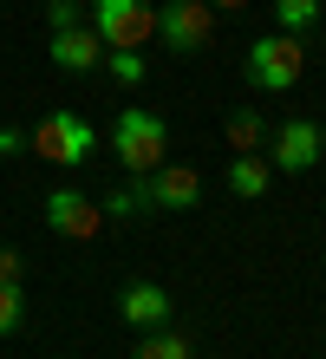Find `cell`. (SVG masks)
<instances>
[{"label":"cell","instance_id":"3","mask_svg":"<svg viewBox=\"0 0 326 359\" xmlns=\"http://www.w3.org/2000/svg\"><path fill=\"white\" fill-rule=\"evenodd\" d=\"M85 27L104 39V53H144V39L157 33V7L150 0H92Z\"/></svg>","mask_w":326,"mask_h":359},{"label":"cell","instance_id":"2","mask_svg":"<svg viewBox=\"0 0 326 359\" xmlns=\"http://www.w3.org/2000/svg\"><path fill=\"white\" fill-rule=\"evenodd\" d=\"M27 144L46 163H59V170H79V163H92V144H98V131H92V118H79L72 104H59V111H46L27 131Z\"/></svg>","mask_w":326,"mask_h":359},{"label":"cell","instance_id":"11","mask_svg":"<svg viewBox=\"0 0 326 359\" xmlns=\"http://www.w3.org/2000/svg\"><path fill=\"white\" fill-rule=\"evenodd\" d=\"M268 183H274V163L268 157H229V196H242V203H261L268 196Z\"/></svg>","mask_w":326,"mask_h":359},{"label":"cell","instance_id":"18","mask_svg":"<svg viewBox=\"0 0 326 359\" xmlns=\"http://www.w3.org/2000/svg\"><path fill=\"white\" fill-rule=\"evenodd\" d=\"M46 27H53V33L85 27V7H79V0H46Z\"/></svg>","mask_w":326,"mask_h":359},{"label":"cell","instance_id":"9","mask_svg":"<svg viewBox=\"0 0 326 359\" xmlns=\"http://www.w3.org/2000/svg\"><path fill=\"white\" fill-rule=\"evenodd\" d=\"M118 320L137 327V333L170 327V294H163L157 281H124V294H118Z\"/></svg>","mask_w":326,"mask_h":359},{"label":"cell","instance_id":"16","mask_svg":"<svg viewBox=\"0 0 326 359\" xmlns=\"http://www.w3.org/2000/svg\"><path fill=\"white\" fill-rule=\"evenodd\" d=\"M20 320H27V287H20V281H0V340L20 333Z\"/></svg>","mask_w":326,"mask_h":359},{"label":"cell","instance_id":"12","mask_svg":"<svg viewBox=\"0 0 326 359\" xmlns=\"http://www.w3.org/2000/svg\"><path fill=\"white\" fill-rule=\"evenodd\" d=\"M98 209H104V222H130V216H150L157 203H150V183L144 177H124V189H111Z\"/></svg>","mask_w":326,"mask_h":359},{"label":"cell","instance_id":"14","mask_svg":"<svg viewBox=\"0 0 326 359\" xmlns=\"http://www.w3.org/2000/svg\"><path fill=\"white\" fill-rule=\"evenodd\" d=\"M130 359H196V346H189V333L157 327V333H144V340H137V353H130Z\"/></svg>","mask_w":326,"mask_h":359},{"label":"cell","instance_id":"20","mask_svg":"<svg viewBox=\"0 0 326 359\" xmlns=\"http://www.w3.org/2000/svg\"><path fill=\"white\" fill-rule=\"evenodd\" d=\"M20 144H27V131H13V124H0V157H13Z\"/></svg>","mask_w":326,"mask_h":359},{"label":"cell","instance_id":"21","mask_svg":"<svg viewBox=\"0 0 326 359\" xmlns=\"http://www.w3.org/2000/svg\"><path fill=\"white\" fill-rule=\"evenodd\" d=\"M248 0H209V13H242Z\"/></svg>","mask_w":326,"mask_h":359},{"label":"cell","instance_id":"15","mask_svg":"<svg viewBox=\"0 0 326 359\" xmlns=\"http://www.w3.org/2000/svg\"><path fill=\"white\" fill-rule=\"evenodd\" d=\"M320 13H326V0H274L280 33H300V39H307V33L320 27Z\"/></svg>","mask_w":326,"mask_h":359},{"label":"cell","instance_id":"6","mask_svg":"<svg viewBox=\"0 0 326 359\" xmlns=\"http://www.w3.org/2000/svg\"><path fill=\"white\" fill-rule=\"evenodd\" d=\"M157 39H163L170 53H203L209 39H215L209 0H163V7H157Z\"/></svg>","mask_w":326,"mask_h":359},{"label":"cell","instance_id":"1","mask_svg":"<svg viewBox=\"0 0 326 359\" xmlns=\"http://www.w3.org/2000/svg\"><path fill=\"white\" fill-rule=\"evenodd\" d=\"M111 157L124 163V177H150L170 157V124L157 111H144V104H124L111 124Z\"/></svg>","mask_w":326,"mask_h":359},{"label":"cell","instance_id":"5","mask_svg":"<svg viewBox=\"0 0 326 359\" xmlns=\"http://www.w3.org/2000/svg\"><path fill=\"white\" fill-rule=\"evenodd\" d=\"M320 151H326V137H320V124H313V118H287V124H274L268 144H261V157H268L274 170H287V177L313 170Z\"/></svg>","mask_w":326,"mask_h":359},{"label":"cell","instance_id":"4","mask_svg":"<svg viewBox=\"0 0 326 359\" xmlns=\"http://www.w3.org/2000/svg\"><path fill=\"white\" fill-rule=\"evenodd\" d=\"M307 72V39L300 33H261L248 46V86L254 92H294Z\"/></svg>","mask_w":326,"mask_h":359},{"label":"cell","instance_id":"8","mask_svg":"<svg viewBox=\"0 0 326 359\" xmlns=\"http://www.w3.org/2000/svg\"><path fill=\"white\" fill-rule=\"evenodd\" d=\"M46 53H53V66H59V72H72V79H85V72H98V66H104V39H98L92 27H65V33H53V39H46Z\"/></svg>","mask_w":326,"mask_h":359},{"label":"cell","instance_id":"17","mask_svg":"<svg viewBox=\"0 0 326 359\" xmlns=\"http://www.w3.org/2000/svg\"><path fill=\"white\" fill-rule=\"evenodd\" d=\"M104 72L118 86H144V53H104Z\"/></svg>","mask_w":326,"mask_h":359},{"label":"cell","instance_id":"10","mask_svg":"<svg viewBox=\"0 0 326 359\" xmlns=\"http://www.w3.org/2000/svg\"><path fill=\"white\" fill-rule=\"evenodd\" d=\"M144 183H150V203H157V209H196V203H203V170H189V163L163 157Z\"/></svg>","mask_w":326,"mask_h":359},{"label":"cell","instance_id":"13","mask_svg":"<svg viewBox=\"0 0 326 359\" xmlns=\"http://www.w3.org/2000/svg\"><path fill=\"white\" fill-rule=\"evenodd\" d=\"M261 144H268V118H261L254 104H242V111H229V151H235V157H254Z\"/></svg>","mask_w":326,"mask_h":359},{"label":"cell","instance_id":"7","mask_svg":"<svg viewBox=\"0 0 326 359\" xmlns=\"http://www.w3.org/2000/svg\"><path fill=\"white\" fill-rule=\"evenodd\" d=\"M39 216H46V229L65 236V242H92L98 229H104V209L85 196V189H53V196L39 203Z\"/></svg>","mask_w":326,"mask_h":359},{"label":"cell","instance_id":"19","mask_svg":"<svg viewBox=\"0 0 326 359\" xmlns=\"http://www.w3.org/2000/svg\"><path fill=\"white\" fill-rule=\"evenodd\" d=\"M0 281H27V262H20V248H0Z\"/></svg>","mask_w":326,"mask_h":359}]
</instances>
